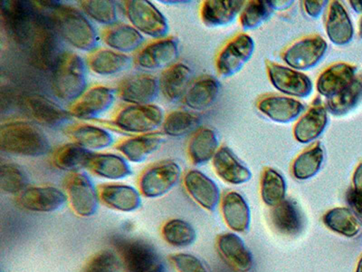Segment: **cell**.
<instances>
[{
    "instance_id": "1",
    "label": "cell",
    "mask_w": 362,
    "mask_h": 272,
    "mask_svg": "<svg viewBox=\"0 0 362 272\" xmlns=\"http://www.w3.org/2000/svg\"><path fill=\"white\" fill-rule=\"evenodd\" d=\"M0 148L6 154L40 157L49 152L50 144L37 125L25 121H12L0 128Z\"/></svg>"
},
{
    "instance_id": "2",
    "label": "cell",
    "mask_w": 362,
    "mask_h": 272,
    "mask_svg": "<svg viewBox=\"0 0 362 272\" xmlns=\"http://www.w3.org/2000/svg\"><path fill=\"white\" fill-rule=\"evenodd\" d=\"M58 34L76 50L95 51L98 45V35L92 23L74 6L58 4L48 13Z\"/></svg>"
},
{
    "instance_id": "3",
    "label": "cell",
    "mask_w": 362,
    "mask_h": 272,
    "mask_svg": "<svg viewBox=\"0 0 362 272\" xmlns=\"http://www.w3.org/2000/svg\"><path fill=\"white\" fill-rule=\"evenodd\" d=\"M52 71V89L58 98L74 102L86 92V66L78 55L64 51Z\"/></svg>"
},
{
    "instance_id": "4",
    "label": "cell",
    "mask_w": 362,
    "mask_h": 272,
    "mask_svg": "<svg viewBox=\"0 0 362 272\" xmlns=\"http://www.w3.org/2000/svg\"><path fill=\"white\" fill-rule=\"evenodd\" d=\"M61 40L62 38L58 34L50 16L40 11L37 27L29 43L31 63L40 70H53L64 52Z\"/></svg>"
},
{
    "instance_id": "5",
    "label": "cell",
    "mask_w": 362,
    "mask_h": 272,
    "mask_svg": "<svg viewBox=\"0 0 362 272\" xmlns=\"http://www.w3.org/2000/svg\"><path fill=\"white\" fill-rule=\"evenodd\" d=\"M0 16L3 27L13 41L19 45L30 43L40 16L34 2L3 0Z\"/></svg>"
},
{
    "instance_id": "6",
    "label": "cell",
    "mask_w": 362,
    "mask_h": 272,
    "mask_svg": "<svg viewBox=\"0 0 362 272\" xmlns=\"http://www.w3.org/2000/svg\"><path fill=\"white\" fill-rule=\"evenodd\" d=\"M164 119L163 109L153 103L129 105L119 109L108 124L125 134L139 135L154 132Z\"/></svg>"
},
{
    "instance_id": "7",
    "label": "cell",
    "mask_w": 362,
    "mask_h": 272,
    "mask_svg": "<svg viewBox=\"0 0 362 272\" xmlns=\"http://www.w3.org/2000/svg\"><path fill=\"white\" fill-rule=\"evenodd\" d=\"M126 17L132 27L141 34L156 38H166L169 32L167 18L147 0H128L122 2Z\"/></svg>"
},
{
    "instance_id": "8",
    "label": "cell",
    "mask_w": 362,
    "mask_h": 272,
    "mask_svg": "<svg viewBox=\"0 0 362 272\" xmlns=\"http://www.w3.org/2000/svg\"><path fill=\"white\" fill-rule=\"evenodd\" d=\"M181 168L173 160H163L151 165L139 179L140 193L146 198H158L170 192L179 183Z\"/></svg>"
},
{
    "instance_id": "9",
    "label": "cell",
    "mask_w": 362,
    "mask_h": 272,
    "mask_svg": "<svg viewBox=\"0 0 362 272\" xmlns=\"http://www.w3.org/2000/svg\"><path fill=\"white\" fill-rule=\"evenodd\" d=\"M327 50V42L321 35H308L290 45L283 52L282 60L287 67L300 72L315 67Z\"/></svg>"
},
{
    "instance_id": "10",
    "label": "cell",
    "mask_w": 362,
    "mask_h": 272,
    "mask_svg": "<svg viewBox=\"0 0 362 272\" xmlns=\"http://www.w3.org/2000/svg\"><path fill=\"white\" fill-rule=\"evenodd\" d=\"M255 42L250 35L238 34L223 47L216 58V67L223 77L234 76L251 60Z\"/></svg>"
},
{
    "instance_id": "11",
    "label": "cell",
    "mask_w": 362,
    "mask_h": 272,
    "mask_svg": "<svg viewBox=\"0 0 362 272\" xmlns=\"http://www.w3.org/2000/svg\"><path fill=\"white\" fill-rule=\"evenodd\" d=\"M67 199L77 215L90 217L95 215L99 207V193L87 174H70L66 181Z\"/></svg>"
},
{
    "instance_id": "12",
    "label": "cell",
    "mask_w": 362,
    "mask_h": 272,
    "mask_svg": "<svg viewBox=\"0 0 362 272\" xmlns=\"http://www.w3.org/2000/svg\"><path fill=\"white\" fill-rule=\"evenodd\" d=\"M266 67L272 85L284 95L296 98H307L311 96L313 84L305 74L273 61H267Z\"/></svg>"
},
{
    "instance_id": "13",
    "label": "cell",
    "mask_w": 362,
    "mask_h": 272,
    "mask_svg": "<svg viewBox=\"0 0 362 272\" xmlns=\"http://www.w3.org/2000/svg\"><path fill=\"white\" fill-rule=\"evenodd\" d=\"M116 247L128 272H153L163 264L153 246L141 239H117Z\"/></svg>"
},
{
    "instance_id": "14",
    "label": "cell",
    "mask_w": 362,
    "mask_h": 272,
    "mask_svg": "<svg viewBox=\"0 0 362 272\" xmlns=\"http://www.w3.org/2000/svg\"><path fill=\"white\" fill-rule=\"evenodd\" d=\"M179 42L174 37H166L150 42L136 54V66L147 70H158L176 64L179 57Z\"/></svg>"
},
{
    "instance_id": "15",
    "label": "cell",
    "mask_w": 362,
    "mask_h": 272,
    "mask_svg": "<svg viewBox=\"0 0 362 272\" xmlns=\"http://www.w3.org/2000/svg\"><path fill=\"white\" fill-rule=\"evenodd\" d=\"M115 98V91L111 87L93 86L73 103L69 112L73 118L77 119L95 120L112 108Z\"/></svg>"
},
{
    "instance_id": "16",
    "label": "cell",
    "mask_w": 362,
    "mask_h": 272,
    "mask_svg": "<svg viewBox=\"0 0 362 272\" xmlns=\"http://www.w3.org/2000/svg\"><path fill=\"white\" fill-rule=\"evenodd\" d=\"M160 81L150 74H135L122 80L117 86L119 98L130 105H150L160 93Z\"/></svg>"
},
{
    "instance_id": "17",
    "label": "cell",
    "mask_w": 362,
    "mask_h": 272,
    "mask_svg": "<svg viewBox=\"0 0 362 272\" xmlns=\"http://www.w3.org/2000/svg\"><path fill=\"white\" fill-rule=\"evenodd\" d=\"M257 108L267 118L279 124L296 121L305 111V106L299 100L279 95L262 96L257 102Z\"/></svg>"
},
{
    "instance_id": "18",
    "label": "cell",
    "mask_w": 362,
    "mask_h": 272,
    "mask_svg": "<svg viewBox=\"0 0 362 272\" xmlns=\"http://www.w3.org/2000/svg\"><path fill=\"white\" fill-rule=\"evenodd\" d=\"M184 186L189 196L204 209L213 212L221 202V190L214 181L198 170L187 171Z\"/></svg>"
},
{
    "instance_id": "19",
    "label": "cell",
    "mask_w": 362,
    "mask_h": 272,
    "mask_svg": "<svg viewBox=\"0 0 362 272\" xmlns=\"http://www.w3.org/2000/svg\"><path fill=\"white\" fill-rule=\"evenodd\" d=\"M67 196L53 186L30 187L19 196V203L25 209L35 212H52L62 209Z\"/></svg>"
},
{
    "instance_id": "20",
    "label": "cell",
    "mask_w": 362,
    "mask_h": 272,
    "mask_svg": "<svg viewBox=\"0 0 362 272\" xmlns=\"http://www.w3.org/2000/svg\"><path fill=\"white\" fill-rule=\"evenodd\" d=\"M24 103L32 118L47 128H59L72 118L69 111L43 96H29Z\"/></svg>"
},
{
    "instance_id": "21",
    "label": "cell",
    "mask_w": 362,
    "mask_h": 272,
    "mask_svg": "<svg viewBox=\"0 0 362 272\" xmlns=\"http://www.w3.org/2000/svg\"><path fill=\"white\" fill-rule=\"evenodd\" d=\"M327 125V108L322 103H315L293 126L294 138L300 144H311L323 134Z\"/></svg>"
},
{
    "instance_id": "22",
    "label": "cell",
    "mask_w": 362,
    "mask_h": 272,
    "mask_svg": "<svg viewBox=\"0 0 362 272\" xmlns=\"http://www.w3.org/2000/svg\"><path fill=\"white\" fill-rule=\"evenodd\" d=\"M356 76V67L346 63H336L320 74L316 81V89L320 95L329 99L350 86Z\"/></svg>"
},
{
    "instance_id": "23",
    "label": "cell",
    "mask_w": 362,
    "mask_h": 272,
    "mask_svg": "<svg viewBox=\"0 0 362 272\" xmlns=\"http://www.w3.org/2000/svg\"><path fill=\"white\" fill-rule=\"evenodd\" d=\"M100 200L119 212H131L140 208L141 197L135 188L122 183H105L98 188Z\"/></svg>"
},
{
    "instance_id": "24",
    "label": "cell",
    "mask_w": 362,
    "mask_h": 272,
    "mask_svg": "<svg viewBox=\"0 0 362 272\" xmlns=\"http://www.w3.org/2000/svg\"><path fill=\"white\" fill-rule=\"evenodd\" d=\"M163 141V136L160 132L139 135L118 142L116 150L132 163L140 164L158 151Z\"/></svg>"
},
{
    "instance_id": "25",
    "label": "cell",
    "mask_w": 362,
    "mask_h": 272,
    "mask_svg": "<svg viewBox=\"0 0 362 272\" xmlns=\"http://www.w3.org/2000/svg\"><path fill=\"white\" fill-rule=\"evenodd\" d=\"M219 254L229 266L238 272H248L253 267V256L243 239L235 233H226L218 239Z\"/></svg>"
},
{
    "instance_id": "26",
    "label": "cell",
    "mask_w": 362,
    "mask_h": 272,
    "mask_svg": "<svg viewBox=\"0 0 362 272\" xmlns=\"http://www.w3.org/2000/svg\"><path fill=\"white\" fill-rule=\"evenodd\" d=\"M241 0H206L200 6V18L208 27L231 24L244 8Z\"/></svg>"
},
{
    "instance_id": "27",
    "label": "cell",
    "mask_w": 362,
    "mask_h": 272,
    "mask_svg": "<svg viewBox=\"0 0 362 272\" xmlns=\"http://www.w3.org/2000/svg\"><path fill=\"white\" fill-rule=\"evenodd\" d=\"M325 29L329 41L339 47L348 45L354 38V25L341 2L329 3Z\"/></svg>"
},
{
    "instance_id": "28",
    "label": "cell",
    "mask_w": 362,
    "mask_h": 272,
    "mask_svg": "<svg viewBox=\"0 0 362 272\" xmlns=\"http://www.w3.org/2000/svg\"><path fill=\"white\" fill-rule=\"evenodd\" d=\"M102 40L110 50L122 54L140 50L144 43V37L141 32L131 25L119 23L103 29Z\"/></svg>"
},
{
    "instance_id": "29",
    "label": "cell",
    "mask_w": 362,
    "mask_h": 272,
    "mask_svg": "<svg viewBox=\"0 0 362 272\" xmlns=\"http://www.w3.org/2000/svg\"><path fill=\"white\" fill-rule=\"evenodd\" d=\"M212 164L218 176L226 183L239 186L251 180V171L240 163L228 147L218 149L213 158Z\"/></svg>"
},
{
    "instance_id": "30",
    "label": "cell",
    "mask_w": 362,
    "mask_h": 272,
    "mask_svg": "<svg viewBox=\"0 0 362 272\" xmlns=\"http://www.w3.org/2000/svg\"><path fill=\"white\" fill-rule=\"evenodd\" d=\"M95 154V152L81 147L76 142H69L61 145L53 152L52 164L61 171L79 173L81 170L87 169Z\"/></svg>"
},
{
    "instance_id": "31",
    "label": "cell",
    "mask_w": 362,
    "mask_h": 272,
    "mask_svg": "<svg viewBox=\"0 0 362 272\" xmlns=\"http://www.w3.org/2000/svg\"><path fill=\"white\" fill-rule=\"evenodd\" d=\"M192 71L186 64L176 63L166 68L160 77V89L163 96L170 102L184 98L190 86Z\"/></svg>"
},
{
    "instance_id": "32",
    "label": "cell",
    "mask_w": 362,
    "mask_h": 272,
    "mask_svg": "<svg viewBox=\"0 0 362 272\" xmlns=\"http://www.w3.org/2000/svg\"><path fill=\"white\" fill-rule=\"evenodd\" d=\"M132 57L117 51L101 48L93 51L87 58V66L101 76H115L131 67Z\"/></svg>"
},
{
    "instance_id": "33",
    "label": "cell",
    "mask_w": 362,
    "mask_h": 272,
    "mask_svg": "<svg viewBox=\"0 0 362 272\" xmlns=\"http://www.w3.org/2000/svg\"><path fill=\"white\" fill-rule=\"evenodd\" d=\"M218 135L211 128H202L193 132L187 144V155L195 165H204L212 161L218 153Z\"/></svg>"
},
{
    "instance_id": "34",
    "label": "cell",
    "mask_w": 362,
    "mask_h": 272,
    "mask_svg": "<svg viewBox=\"0 0 362 272\" xmlns=\"http://www.w3.org/2000/svg\"><path fill=\"white\" fill-rule=\"evenodd\" d=\"M64 132L74 142L92 152L105 150L115 142L111 132L93 125L79 124L70 126Z\"/></svg>"
},
{
    "instance_id": "35",
    "label": "cell",
    "mask_w": 362,
    "mask_h": 272,
    "mask_svg": "<svg viewBox=\"0 0 362 272\" xmlns=\"http://www.w3.org/2000/svg\"><path fill=\"white\" fill-rule=\"evenodd\" d=\"M219 93V84L213 76H202L190 85L184 96V103L194 111L211 108Z\"/></svg>"
},
{
    "instance_id": "36",
    "label": "cell",
    "mask_w": 362,
    "mask_h": 272,
    "mask_svg": "<svg viewBox=\"0 0 362 272\" xmlns=\"http://www.w3.org/2000/svg\"><path fill=\"white\" fill-rule=\"evenodd\" d=\"M221 208L223 217L229 228L238 232L247 231L251 222L250 208L241 194L237 192L225 194Z\"/></svg>"
},
{
    "instance_id": "37",
    "label": "cell",
    "mask_w": 362,
    "mask_h": 272,
    "mask_svg": "<svg viewBox=\"0 0 362 272\" xmlns=\"http://www.w3.org/2000/svg\"><path fill=\"white\" fill-rule=\"evenodd\" d=\"M87 169L97 176L113 181L125 179L132 174L126 159L115 154H95Z\"/></svg>"
},
{
    "instance_id": "38",
    "label": "cell",
    "mask_w": 362,
    "mask_h": 272,
    "mask_svg": "<svg viewBox=\"0 0 362 272\" xmlns=\"http://www.w3.org/2000/svg\"><path fill=\"white\" fill-rule=\"evenodd\" d=\"M271 222L278 232L286 236L298 235L303 228V219L298 206L291 200L273 207Z\"/></svg>"
},
{
    "instance_id": "39",
    "label": "cell",
    "mask_w": 362,
    "mask_h": 272,
    "mask_svg": "<svg viewBox=\"0 0 362 272\" xmlns=\"http://www.w3.org/2000/svg\"><path fill=\"white\" fill-rule=\"evenodd\" d=\"M325 149L321 142H316L312 147L305 149L292 164V174L297 180L305 181L315 177L321 170L325 162Z\"/></svg>"
},
{
    "instance_id": "40",
    "label": "cell",
    "mask_w": 362,
    "mask_h": 272,
    "mask_svg": "<svg viewBox=\"0 0 362 272\" xmlns=\"http://www.w3.org/2000/svg\"><path fill=\"white\" fill-rule=\"evenodd\" d=\"M200 125L199 116L195 113L176 110L165 116L163 131L170 137H182L198 130Z\"/></svg>"
},
{
    "instance_id": "41",
    "label": "cell",
    "mask_w": 362,
    "mask_h": 272,
    "mask_svg": "<svg viewBox=\"0 0 362 272\" xmlns=\"http://www.w3.org/2000/svg\"><path fill=\"white\" fill-rule=\"evenodd\" d=\"M362 97V74L341 92L327 100L326 108L332 115L341 116L350 113L361 101Z\"/></svg>"
},
{
    "instance_id": "42",
    "label": "cell",
    "mask_w": 362,
    "mask_h": 272,
    "mask_svg": "<svg viewBox=\"0 0 362 272\" xmlns=\"http://www.w3.org/2000/svg\"><path fill=\"white\" fill-rule=\"evenodd\" d=\"M323 222L332 232L345 237H355L361 232V222L350 209L338 207L323 217Z\"/></svg>"
},
{
    "instance_id": "43",
    "label": "cell",
    "mask_w": 362,
    "mask_h": 272,
    "mask_svg": "<svg viewBox=\"0 0 362 272\" xmlns=\"http://www.w3.org/2000/svg\"><path fill=\"white\" fill-rule=\"evenodd\" d=\"M286 183L282 174L272 168H266L261 180V197L270 207H276L286 199Z\"/></svg>"
},
{
    "instance_id": "44",
    "label": "cell",
    "mask_w": 362,
    "mask_h": 272,
    "mask_svg": "<svg viewBox=\"0 0 362 272\" xmlns=\"http://www.w3.org/2000/svg\"><path fill=\"white\" fill-rule=\"evenodd\" d=\"M80 8L86 16L100 24L110 27L118 21L117 6L111 0H82Z\"/></svg>"
},
{
    "instance_id": "45",
    "label": "cell",
    "mask_w": 362,
    "mask_h": 272,
    "mask_svg": "<svg viewBox=\"0 0 362 272\" xmlns=\"http://www.w3.org/2000/svg\"><path fill=\"white\" fill-rule=\"evenodd\" d=\"M28 177L18 164H2L0 167V188L6 194H21L28 189Z\"/></svg>"
},
{
    "instance_id": "46",
    "label": "cell",
    "mask_w": 362,
    "mask_h": 272,
    "mask_svg": "<svg viewBox=\"0 0 362 272\" xmlns=\"http://www.w3.org/2000/svg\"><path fill=\"white\" fill-rule=\"evenodd\" d=\"M163 236L168 244L175 247H187L197 239L195 229L182 220H170L163 228Z\"/></svg>"
},
{
    "instance_id": "47",
    "label": "cell",
    "mask_w": 362,
    "mask_h": 272,
    "mask_svg": "<svg viewBox=\"0 0 362 272\" xmlns=\"http://www.w3.org/2000/svg\"><path fill=\"white\" fill-rule=\"evenodd\" d=\"M272 9L267 1L252 0L245 4L240 13V24L245 30L259 28L270 18Z\"/></svg>"
},
{
    "instance_id": "48",
    "label": "cell",
    "mask_w": 362,
    "mask_h": 272,
    "mask_svg": "<svg viewBox=\"0 0 362 272\" xmlns=\"http://www.w3.org/2000/svg\"><path fill=\"white\" fill-rule=\"evenodd\" d=\"M121 261L110 251L99 252L90 259L83 272H119Z\"/></svg>"
},
{
    "instance_id": "49",
    "label": "cell",
    "mask_w": 362,
    "mask_h": 272,
    "mask_svg": "<svg viewBox=\"0 0 362 272\" xmlns=\"http://www.w3.org/2000/svg\"><path fill=\"white\" fill-rule=\"evenodd\" d=\"M170 260L179 272H209L203 261L192 254L171 255Z\"/></svg>"
},
{
    "instance_id": "50",
    "label": "cell",
    "mask_w": 362,
    "mask_h": 272,
    "mask_svg": "<svg viewBox=\"0 0 362 272\" xmlns=\"http://www.w3.org/2000/svg\"><path fill=\"white\" fill-rule=\"evenodd\" d=\"M347 199L357 215H362V163L358 165L354 171L352 188L349 191Z\"/></svg>"
},
{
    "instance_id": "51",
    "label": "cell",
    "mask_w": 362,
    "mask_h": 272,
    "mask_svg": "<svg viewBox=\"0 0 362 272\" xmlns=\"http://www.w3.org/2000/svg\"><path fill=\"white\" fill-rule=\"evenodd\" d=\"M329 4V1L326 0H319V1H310L306 0L303 1V6H305V11L306 14L312 18H319L322 15L323 11Z\"/></svg>"
},
{
    "instance_id": "52",
    "label": "cell",
    "mask_w": 362,
    "mask_h": 272,
    "mask_svg": "<svg viewBox=\"0 0 362 272\" xmlns=\"http://www.w3.org/2000/svg\"><path fill=\"white\" fill-rule=\"evenodd\" d=\"M267 4L270 6L272 11H284L291 8L293 4V1H284V0L279 1L278 0V1H267Z\"/></svg>"
},
{
    "instance_id": "53",
    "label": "cell",
    "mask_w": 362,
    "mask_h": 272,
    "mask_svg": "<svg viewBox=\"0 0 362 272\" xmlns=\"http://www.w3.org/2000/svg\"><path fill=\"white\" fill-rule=\"evenodd\" d=\"M350 3L355 12L362 13V1H350Z\"/></svg>"
},
{
    "instance_id": "54",
    "label": "cell",
    "mask_w": 362,
    "mask_h": 272,
    "mask_svg": "<svg viewBox=\"0 0 362 272\" xmlns=\"http://www.w3.org/2000/svg\"><path fill=\"white\" fill-rule=\"evenodd\" d=\"M153 272H166V268H165L164 264L160 265V267L157 268L156 270H154Z\"/></svg>"
},
{
    "instance_id": "55",
    "label": "cell",
    "mask_w": 362,
    "mask_h": 272,
    "mask_svg": "<svg viewBox=\"0 0 362 272\" xmlns=\"http://www.w3.org/2000/svg\"><path fill=\"white\" fill-rule=\"evenodd\" d=\"M356 272H362V257L361 260L358 261Z\"/></svg>"
},
{
    "instance_id": "56",
    "label": "cell",
    "mask_w": 362,
    "mask_h": 272,
    "mask_svg": "<svg viewBox=\"0 0 362 272\" xmlns=\"http://www.w3.org/2000/svg\"><path fill=\"white\" fill-rule=\"evenodd\" d=\"M358 35L362 40V18H361L360 25H358Z\"/></svg>"
}]
</instances>
